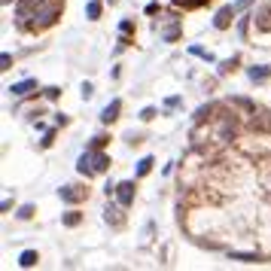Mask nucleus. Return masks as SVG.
<instances>
[{
  "instance_id": "f257e3e1",
  "label": "nucleus",
  "mask_w": 271,
  "mask_h": 271,
  "mask_svg": "<svg viewBox=\"0 0 271 271\" xmlns=\"http://www.w3.org/2000/svg\"><path fill=\"white\" fill-rule=\"evenodd\" d=\"M250 116H253L250 119V131L253 134H271V113L268 110H259V113L253 110Z\"/></svg>"
},
{
  "instance_id": "f03ea898",
  "label": "nucleus",
  "mask_w": 271,
  "mask_h": 271,
  "mask_svg": "<svg viewBox=\"0 0 271 271\" xmlns=\"http://www.w3.org/2000/svg\"><path fill=\"white\" fill-rule=\"evenodd\" d=\"M253 21H256V31L271 34V6H268V3H262V6L253 12Z\"/></svg>"
},
{
  "instance_id": "7ed1b4c3",
  "label": "nucleus",
  "mask_w": 271,
  "mask_h": 271,
  "mask_svg": "<svg viewBox=\"0 0 271 271\" xmlns=\"http://www.w3.org/2000/svg\"><path fill=\"white\" fill-rule=\"evenodd\" d=\"M43 3H46V0H18V18L27 24V18H34Z\"/></svg>"
},
{
  "instance_id": "20e7f679",
  "label": "nucleus",
  "mask_w": 271,
  "mask_h": 271,
  "mask_svg": "<svg viewBox=\"0 0 271 271\" xmlns=\"http://www.w3.org/2000/svg\"><path fill=\"white\" fill-rule=\"evenodd\" d=\"M235 12H238L235 6H223V9H220V12L214 15V27H217V31H226V27L232 24V18H235Z\"/></svg>"
},
{
  "instance_id": "39448f33",
  "label": "nucleus",
  "mask_w": 271,
  "mask_h": 271,
  "mask_svg": "<svg viewBox=\"0 0 271 271\" xmlns=\"http://www.w3.org/2000/svg\"><path fill=\"white\" fill-rule=\"evenodd\" d=\"M76 171H79V174H85V177H95V174H98V171H95V153H92V149H85V153L79 156Z\"/></svg>"
},
{
  "instance_id": "423d86ee",
  "label": "nucleus",
  "mask_w": 271,
  "mask_h": 271,
  "mask_svg": "<svg viewBox=\"0 0 271 271\" xmlns=\"http://www.w3.org/2000/svg\"><path fill=\"white\" fill-rule=\"evenodd\" d=\"M116 201H119L122 207H128V204L134 201V183H131V180H125V183L116 186Z\"/></svg>"
},
{
  "instance_id": "0eeeda50",
  "label": "nucleus",
  "mask_w": 271,
  "mask_h": 271,
  "mask_svg": "<svg viewBox=\"0 0 271 271\" xmlns=\"http://www.w3.org/2000/svg\"><path fill=\"white\" fill-rule=\"evenodd\" d=\"M119 110H122V101H119V98L110 101V104L104 107V113H101V122H116V119H119Z\"/></svg>"
},
{
  "instance_id": "6e6552de",
  "label": "nucleus",
  "mask_w": 271,
  "mask_h": 271,
  "mask_svg": "<svg viewBox=\"0 0 271 271\" xmlns=\"http://www.w3.org/2000/svg\"><path fill=\"white\" fill-rule=\"evenodd\" d=\"M82 195H85V192H79L76 186H61V189H58V198H61V201H67V204H76Z\"/></svg>"
},
{
  "instance_id": "1a4fd4ad",
  "label": "nucleus",
  "mask_w": 271,
  "mask_h": 271,
  "mask_svg": "<svg viewBox=\"0 0 271 271\" xmlns=\"http://www.w3.org/2000/svg\"><path fill=\"white\" fill-rule=\"evenodd\" d=\"M34 88H37V79H21V82H15L9 92H12L15 98H24V95H31Z\"/></svg>"
},
{
  "instance_id": "9d476101",
  "label": "nucleus",
  "mask_w": 271,
  "mask_h": 271,
  "mask_svg": "<svg viewBox=\"0 0 271 271\" xmlns=\"http://www.w3.org/2000/svg\"><path fill=\"white\" fill-rule=\"evenodd\" d=\"M247 76H250L253 82H265V79L271 76V67H268V64H256V67H250V70H247Z\"/></svg>"
},
{
  "instance_id": "9b49d317",
  "label": "nucleus",
  "mask_w": 271,
  "mask_h": 271,
  "mask_svg": "<svg viewBox=\"0 0 271 271\" xmlns=\"http://www.w3.org/2000/svg\"><path fill=\"white\" fill-rule=\"evenodd\" d=\"M37 262H40V256H37V250H24V253L18 256V265H21V268H34Z\"/></svg>"
},
{
  "instance_id": "f8f14e48",
  "label": "nucleus",
  "mask_w": 271,
  "mask_h": 271,
  "mask_svg": "<svg viewBox=\"0 0 271 271\" xmlns=\"http://www.w3.org/2000/svg\"><path fill=\"white\" fill-rule=\"evenodd\" d=\"M95 153V171L101 174V171H107L110 168V156H104V153H98V149H92Z\"/></svg>"
},
{
  "instance_id": "ddd939ff",
  "label": "nucleus",
  "mask_w": 271,
  "mask_h": 271,
  "mask_svg": "<svg viewBox=\"0 0 271 271\" xmlns=\"http://www.w3.org/2000/svg\"><path fill=\"white\" fill-rule=\"evenodd\" d=\"M153 165H156V162H153L149 156H146V159H140V162H137V177H146V174L153 171Z\"/></svg>"
},
{
  "instance_id": "4468645a",
  "label": "nucleus",
  "mask_w": 271,
  "mask_h": 271,
  "mask_svg": "<svg viewBox=\"0 0 271 271\" xmlns=\"http://www.w3.org/2000/svg\"><path fill=\"white\" fill-rule=\"evenodd\" d=\"M79 220H82V214H79V210H67V214H64V226H67V229L79 226Z\"/></svg>"
},
{
  "instance_id": "2eb2a0df",
  "label": "nucleus",
  "mask_w": 271,
  "mask_h": 271,
  "mask_svg": "<svg viewBox=\"0 0 271 271\" xmlns=\"http://www.w3.org/2000/svg\"><path fill=\"white\" fill-rule=\"evenodd\" d=\"M232 259H238V262H265L259 253H232Z\"/></svg>"
},
{
  "instance_id": "dca6fc26",
  "label": "nucleus",
  "mask_w": 271,
  "mask_h": 271,
  "mask_svg": "<svg viewBox=\"0 0 271 271\" xmlns=\"http://www.w3.org/2000/svg\"><path fill=\"white\" fill-rule=\"evenodd\" d=\"M104 214H107V223H113V226H119V223H122V220H119V210H116L113 204H107V210H104Z\"/></svg>"
},
{
  "instance_id": "f3484780",
  "label": "nucleus",
  "mask_w": 271,
  "mask_h": 271,
  "mask_svg": "<svg viewBox=\"0 0 271 271\" xmlns=\"http://www.w3.org/2000/svg\"><path fill=\"white\" fill-rule=\"evenodd\" d=\"M201 3H207V0H174V6H183V9H195Z\"/></svg>"
},
{
  "instance_id": "a211bd4d",
  "label": "nucleus",
  "mask_w": 271,
  "mask_h": 271,
  "mask_svg": "<svg viewBox=\"0 0 271 271\" xmlns=\"http://www.w3.org/2000/svg\"><path fill=\"white\" fill-rule=\"evenodd\" d=\"M85 12H88V18H98V15H101V3H98V0H92Z\"/></svg>"
},
{
  "instance_id": "6ab92c4d",
  "label": "nucleus",
  "mask_w": 271,
  "mask_h": 271,
  "mask_svg": "<svg viewBox=\"0 0 271 271\" xmlns=\"http://www.w3.org/2000/svg\"><path fill=\"white\" fill-rule=\"evenodd\" d=\"M210 113H214V107H210V104H207V107H201V110L195 113V122H204V119H207Z\"/></svg>"
},
{
  "instance_id": "aec40b11",
  "label": "nucleus",
  "mask_w": 271,
  "mask_h": 271,
  "mask_svg": "<svg viewBox=\"0 0 271 271\" xmlns=\"http://www.w3.org/2000/svg\"><path fill=\"white\" fill-rule=\"evenodd\" d=\"M235 104H238V107H244L247 113H253V110H256V104H250L247 98H235Z\"/></svg>"
},
{
  "instance_id": "412c9836",
  "label": "nucleus",
  "mask_w": 271,
  "mask_h": 271,
  "mask_svg": "<svg viewBox=\"0 0 271 271\" xmlns=\"http://www.w3.org/2000/svg\"><path fill=\"white\" fill-rule=\"evenodd\" d=\"M18 217H21V220H31V217H34V204H24V207L18 210Z\"/></svg>"
},
{
  "instance_id": "4be33fe9",
  "label": "nucleus",
  "mask_w": 271,
  "mask_h": 271,
  "mask_svg": "<svg viewBox=\"0 0 271 271\" xmlns=\"http://www.w3.org/2000/svg\"><path fill=\"white\" fill-rule=\"evenodd\" d=\"M9 64H12V58H9V52H3V55H0V70H9Z\"/></svg>"
},
{
  "instance_id": "5701e85b",
  "label": "nucleus",
  "mask_w": 271,
  "mask_h": 271,
  "mask_svg": "<svg viewBox=\"0 0 271 271\" xmlns=\"http://www.w3.org/2000/svg\"><path fill=\"white\" fill-rule=\"evenodd\" d=\"M140 119H143V122H149V119H156V107H146V110L140 113Z\"/></svg>"
},
{
  "instance_id": "b1692460",
  "label": "nucleus",
  "mask_w": 271,
  "mask_h": 271,
  "mask_svg": "<svg viewBox=\"0 0 271 271\" xmlns=\"http://www.w3.org/2000/svg\"><path fill=\"white\" fill-rule=\"evenodd\" d=\"M58 95H61V88H55V85H49V88H46V98H52V101H55Z\"/></svg>"
},
{
  "instance_id": "393cba45",
  "label": "nucleus",
  "mask_w": 271,
  "mask_h": 271,
  "mask_svg": "<svg viewBox=\"0 0 271 271\" xmlns=\"http://www.w3.org/2000/svg\"><path fill=\"white\" fill-rule=\"evenodd\" d=\"M192 55H201V58H207V61H210V52H204V49H198V46H192Z\"/></svg>"
},
{
  "instance_id": "a878e982",
  "label": "nucleus",
  "mask_w": 271,
  "mask_h": 271,
  "mask_svg": "<svg viewBox=\"0 0 271 271\" xmlns=\"http://www.w3.org/2000/svg\"><path fill=\"white\" fill-rule=\"evenodd\" d=\"M250 3H253V0H238V3H235V9H238V12H241V9H247V6H250Z\"/></svg>"
}]
</instances>
